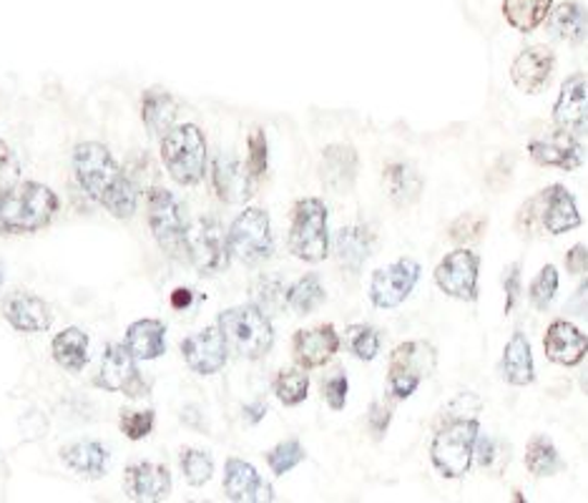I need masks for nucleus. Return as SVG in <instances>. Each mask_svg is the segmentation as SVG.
Returning a JSON list of instances; mask_svg holds the SVG:
<instances>
[{
  "mask_svg": "<svg viewBox=\"0 0 588 503\" xmlns=\"http://www.w3.org/2000/svg\"><path fill=\"white\" fill-rule=\"evenodd\" d=\"M73 171L91 200L111 212L116 219H131L136 212V187L113 161L109 148L98 142H84L73 152Z\"/></svg>",
  "mask_w": 588,
  "mask_h": 503,
  "instance_id": "1",
  "label": "nucleus"
},
{
  "mask_svg": "<svg viewBox=\"0 0 588 503\" xmlns=\"http://www.w3.org/2000/svg\"><path fill=\"white\" fill-rule=\"evenodd\" d=\"M61 209L51 187L21 181L0 192V235H31L48 227Z\"/></svg>",
  "mask_w": 588,
  "mask_h": 503,
  "instance_id": "2",
  "label": "nucleus"
},
{
  "mask_svg": "<svg viewBox=\"0 0 588 503\" xmlns=\"http://www.w3.org/2000/svg\"><path fill=\"white\" fill-rule=\"evenodd\" d=\"M518 227L526 235H566L571 229L581 227V214H578L576 196L566 187L553 184L528 200L518 212Z\"/></svg>",
  "mask_w": 588,
  "mask_h": 503,
  "instance_id": "3",
  "label": "nucleus"
},
{
  "mask_svg": "<svg viewBox=\"0 0 588 503\" xmlns=\"http://www.w3.org/2000/svg\"><path fill=\"white\" fill-rule=\"evenodd\" d=\"M217 327L225 335L227 348L239 358L260 360L267 356L275 345V330L262 308L242 304V308L225 310L217 320Z\"/></svg>",
  "mask_w": 588,
  "mask_h": 503,
  "instance_id": "4",
  "label": "nucleus"
},
{
  "mask_svg": "<svg viewBox=\"0 0 588 503\" xmlns=\"http://www.w3.org/2000/svg\"><path fill=\"white\" fill-rule=\"evenodd\" d=\"M161 159L171 179L194 187L206 171V139L194 123H177L161 139Z\"/></svg>",
  "mask_w": 588,
  "mask_h": 503,
  "instance_id": "5",
  "label": "nucleus"
},
{
  "mask_svg": "<svg viewBox=\"0 0 588 503\" xmlns=\"http://www.w3.org/2000/svg\"><path fill=\"white\" fill-rule=\"evenodd\" d=\"M478 431L476 418H455L437 431L433 445H430V458L445 478H460L470 471Z\"/></svg>",
  "mask_w": 588,
  "mask_h": 503,
  "instance_id": "6",
  "label": "nucleus"
},
{
  "mask_svg": "<svg viewBox=\"0 0 588 503\" xmlns=\"http://www.w3.org/2000/svg\"><path fill=\"white\" fill-rule=\"evenodd\" d=\"M289 252L302 262H322L329 252L327 232V207L322 200H300L292 212L289 227Z\"/></svg>",
  "mask_w": 588,
  "mask_h": 503,
  "instance_id": "7",
  "label": "nucleus"
},
{
  "mask_svg": "<svg viewBox=\"0 0 588 503\" xmlns=\"http://www.w3.org/2000/svg\"><path fill=\"white\" fill-rule=\"evenodd\" d=\"M437 366L435 348L425 340H410L397 345L391 356V375H387V385H391L393 398L405 400L418 391V385L425 378L433 375Z\"/></svg>",
  "mask_w": 588,
  "mask_h": 503,
  "instance_id": "8",
  "label": "nucleus"
},
{
  "mask_svg": "<svg viewBox=\"0 0 588 503\" xmlns=\"http://www.w3.org/2000/svg\"><path fill=\"white\" fill-rule=\"evenodd\" d=\"M229 252L244 265H260L275 252V237H272L269 214L260 207L244 209L231 221L229 229Z\"/></svg>",
  "mask_w": 588,
  "mask_h": 503,
  "instance_id": "9",
  "label": "nucleus"
},
{
  "mask_svg": "<svg viewBox=\"0 0 588 503\" xmlns=\"http://www.w3.org/2000/svg\"><path fill=\"white\" fill-rule=\"evenodd\" d=\"M148 225H152L154 239L164 252L173 260L187 258V221L181 204L164 187H154L148 192Z\"/></svg>",
  "mask_w": 588,
  "mask_h": 503,
  "instance_id": "10",
  "label": "nucleus"
},
{
  "mask_svg": "<svg viewBox=\"0 0 588 503\" xmlns=\"http://www.w3.org/2000/svg\"><path fill=\"white\" fill-rule=\"evenodd\" d=\"M187 258L206 277L219 275L229 267V237L217 219L204 217L187 229Z\"/></svg>",
  "mask_w": 588,
  "mask_h": 503,
  "instance_id": "11",
  "label": "nucleus"
},
{
  "mask_svg": "<svg viewBox=\"0 0 588 503\" xmlns=\"http://www.w3.org/2000/svg\"><path fill=\"white\" fill-rule=\"evenodd\" d=\"M96 385L109 393H123L129 398H141L148 393V387L141 378L136 368V358L131 356L127 343H111L106 345V352L101 358V368H98Z\"/></svg>",
  "mask_w": 588,
  "mask_h": 503,
  "instance_id": "12",
  "label": "nucleus"
},
{
  "mask_svg": "<svg viewBox=\"0 0 588 503\" xmlns=\"http://www.w3.org/2000/svg\"><path fill=\"white\" fill-rule=\"evenodd\" d=\"M420 279V265L416 260L403 258L395 265L377 270L370 283V300L380 310H393L403 304L416 290Z\"/></svg>",
  "mask_w": 588,
  "mask_h": 503,
  "instance_id": "13",
  "label": "nucleus"
},
{
  "mask_svg": "<svg viewBox=\"0 0 588 503\" xmlns=\"http://www.w3.org/2000/svg\"><path fill=\"white\" fill-rule=\"evenodd\" d=\"M478 270L480 258L470 250H455L435 270V283L441 290L455 300H478Z\"/></svg>",
  "mask_w": 588,
  "mask_h": 503,
  "instance_id": "14",
  "label": "nucleus"
},
{
  "mask_svg": "<svg viewBox=\"0 0 588 503\" xmlns=\"http://www.w3.org/2000/svg\"><path fill=\"white\" fill-rule=\"evenodd\" d=\"M553 121L561 131L588 136V73H576L563 81L559 101L553 106Z\"/></svg>",
  "mask_w": 588,
  "mask_h": 503,
  "instance_id": "15",
  "label": "nucleus"
},
{
  "mask_svg": "<svg viewBox=\"0 0 588 503\" xmlns=\"http://www.w3.org/2000/svg\"><path fill=\"white\" fill-rule=\"evenodd\" d=\"M181 356H184L187 366L199 375H217L221 368L227 366V340L219 327H204L202 333L189 335L181 343Z\"/></svg>",
  "mask_w": 588,
  "mask_h": 503,
  "instance_id": "16",
  "label": "nucleus"
},
{
  "mask_svg": "<svg viewBox=\"0 0 588 503\" xmlns=\"http://www.w3.org/2000/svg\"><path fill=\"white\" fill-rule=\"evenodd\" d=\"M528 156L541 167L576 171L586 159V148L578 142V136L568 134V131H556V134L533 139L528 144Z\"/></svg>",
  "mask_w": 588,
  "mask_h": 503,
  "instance_id": "17",
  "label": "nucleus"
},
{
  "mask_svg": "<svg viewBox=\"0 0 588 503\" xmlns=\"http://www.w3.org/2000/svg\"><path fill=\"white\" fill-rule=\"evenodd\" d=\"M212 181L214 192H217L219 200L227 204H242L254 194V177L250 175V169H247L237 156H231L227 152L214 159Z\"/></svg>",
  "mask_w": 588,
  "mask_h": 503,
  "instance_id": "18",
  "label": "nucleus"
},
{
  "mask_svg": "<svg viewBox=\"0 0 588 503\" xmlns=\"http://www.w3.org/2000/svg\"><path fill=\"white\" fill-rule=\"evenodd\" d=\"M543 350L545 358L559 362V366H578L588 356V335L566 320H556L545 330Z\"/></svg>",
  "mask_w": 588,
  "mask_h": 503,
  "instance_id": "19",
  "label": "nucleus"
},
{
  "mask_svg": "<svg viewBox=\"0 0 588 503\" xmlns=\"http://www.w3.org/2000/svg\"><path fill=\"white\" fill-rule=\"evenodd\" d=\"M556 59L545 46H531L518 53V59L511 65V81L526 94H538L553 76Z\"/></svg>",
  "mask_w": 588,
  "mask_h": 503,
  "instance_id": "20",
  "label": "nucleus"
},
{
  "mask_svg": "<svg viewBox=\"0 0 588 503\" xmlns=\"http://www.w3.org/2000/svg\"><path fill=\"white\" fill-rule=\"evenodd\" d=\"M337 350H339V335L333 325L300 330V333L295 335V360L297 366L304 370L322 368L327 360L335 358Z\"/></svg>",
  "mask_w": 588,
  "mask_h": 503,
  "instance_id": "21",
  "label": "nucleus"
},
{
  "mask_svg": "<svg viewBox=\"0 0 588 503\" xmlns=\"http://www.w3.org/2000/svg\"><path fill=\"white\" fill-rule=\"evenodd\" d=\"M225 493L229 501L237 503H260L272 501V489L262 481L252 464L242 458H229L225 466Z\"/></svg>",
  "mask_w": 588,
  "mask_h": 503,
  "instance_id": "22",
  "label": "nucleus"
},
{
  "mask_svg": "<svg viewBox=\"0 0 588 503\" xmlns=\"http://www.w3.org/2000/svg\"><path fill=\"white\" fill-rule=\"evenodd\" d=\"M358 169H360V159L352 146L333 144L322 152L320 177H322V184H325L327 189H333V192H347V189H352L355 179H358Z\"/></svg>",
  "mask_w": 588,
  "mask_h": 503,
  "instance_id": "23",
  "label": "nucleus"
},
{
  "mask_svg": "<svg viewBox=\"0 0 588 503\" xmlns=\"http://www.w3.org/2000/svg\"><path fill=\"white\" fill-rule=\"evenodd\" d=\"M5 320L11 323L19 333H44L51 327L53 312L48 304L36 295L19 292L5 302Z\"/></svg>",
  "mask_w": 588,
  "mask_h": 503,
  "instance_id": "24",
  "label": "nucleus"
},
{
  "mask_svg": "<svg viewBox=\"0 0 588 503\" xmlns=\"http://www.w3.org/2000/svg\"><path fill=\"white\" fill-rule=\"evenodd\" d=\"M127 493L134 501H164L171 493L167 466L136 464L127 471Z\"/></svg>",
  "mask_w": 588,
  "mask_h": 503,
  "instance_id": "25",
  "label": "nucleus"
},
{
  "mask_svg": "<svg viewBox=\"0 0 588 503\" xmlns=\"http://www.w3.org/2000/svg\"><path fill=\"white\" fill-rule=\"evenodd\" d=\"M503 381L511 385H531L536 381V368H533V352L531 343L524 333H516L505 345L503 350Z\"/></svg>",
  "mask_w": 588,
  "mask_h": 503,
  "instance_id": "26",
  "label": "nucleus"
},
{
  "mask_svg": "<svg viewBox=\"0 0 588 503\" xmlns=\"http://www.w3.org/2000/svg\"><path fill=\"white\" fill-rule=\"evenodd\" d=\"M127 348L136 360H156L167 350V327L159 320H139L129 327Z\"/></svg>",
  "mask_w": 588,
  "mask_h": 503,
  "instance_id": "27",
  "label": "nucleus"
},
{
  "mask_svg": "<svg viewBox=\"0 0 588 503\" xmlns=\"http://www.w3.org/2000/svg\"><path fill=\"white\" fill-rule=\"evenodd\" d=\"M63 464L84 478H101L109 468V451L96 441H81L63 448Z\"/></svg>",
  "mask_w": 588,
  "mask_h": 503,
  "instance_id": "28",
  "label": "nucleus"
},
{
  "mask_svg": "<svg viewBox=\"0 0 588 503\" xmlns=\"http://www.w3.org/2000/svg\"><path fill=\"white\" fill-rule=\"evenodd\" d=\"M179 104L177 98L161 88H152L144 94V104H141V117H144L146 129L156 136H164L169 129L177 127Z\"/></svg>",
  "mask_w": 588,
  "mask_h": 503,
  "instance_id": "29",
  "label": "nucleus"
},
{
  "mask_svg": "<svg viewBox=\"0 0 588 503\" xmlns=\"http://www.w3.org/2000/svg\"><path fill=\"white\" fill-rule=\"evenodd\" d=\"M53 360L69 373H81L88 362V335L79 327H65L53 337Z\"/></svg>",
  "mask_w": 588,
  "mask_h": 503,
  "instance_id": "30",
  "label": "nucleus"
},
{
  "mask_svg": "<svg viewBox=\"0 0 588 503\" xmlns=\"http://www.w3.org/2000/svg\"><path fill=\"white\" fill-rule=\"evenodd\" d=\"M372 242H375V237L368 227H345L339 229L335 250H337V260L339 265L347 267L350 272H358L364 260L372 254Z\"/></svg>",
  "mask_w": 588,
  "mask_h": 503,
  "instance_id": "31",
  "label": "nucleus"
},
{
  "mask_svg": "<svg viewBox=\"0 0 588 503\" xmlns=\"http://www.w3.org/2000/svg\"><path fill=\"white\" fill-rule=\"evenodd\" d=\"M588 31V11L578 3H561L549 13V33L563 44H581Z\"/></svg>",
  "mask_w": 588,
  "mask_h": 503,
  "instance_id": "32",
  "label": "nucleus"
},
{
  "mask_svg": "<svg viewBox=\"0 0 588 503\" xmlns=\"http://www.w3.org/2000/svg\"><path fill=\"white\" fill-rule=\"evenodd\" d=\"M385 189L391 194V200L400 207L420 200L422 192V177L412 164H391L385 169Z\"/></svg>",
  "mask_w": 588,
  "mask_h": 503,
  "instance_id": "33",
  "label": "nucleus"
},
{
  "mask_svg": "<svg viewBox=\"0 0 588 503\" xmlns=\"http://www.w3.org/2000/svg\"><path fill=\"white\" fill-rule=\"evenodd\" d=\"M553 0H503V15L513 28L531 33L549 19Z\"/></svg>",
  "mask_w": 588,
  "mask_h": 503,
  "instance_id": "34",
  "label": "nucleus"
},
{
  "mask_svg": "<svg viewBox=\"0 0 588 503\" xmlns=\"http://www.w3.org/2000/svg\"><path fill=\"white\" fill-rule=\"evenodd\" d=\"M322 302H325V287L317 275H304L287 290V304L297 315H310Z\"/></svg>",
  "mask_w": 588,
  "mask_h": 503,
  "instance_id": "35",
  "label": "nucleus"
},
{
  "mask_svg": "<svg viewBox=\"0 0 588 503\" xmlns=\"http://www.w3.org/2000/svg\"><path fill=\"white\" fill-rule=\"evenodd\" d=\"M526 466L533 476H553L563 468V460L556 445L545 439V435H536L526 448Z\"/></svg>",
  "mask_w": 588,
  "mask_h": 503,
  "instance_id": "36",
  "label": "nucleus"
},
{
  "mask_svg": "<svg viewBox=\"0 0 588 503\" xmlns=\"http://www.w3.org/2000/svg\"><path fill=\"white\" fill-rule=\"evenodd\" d=\"M275 393L277 398L285 403V406H300V403L308 400L310 393V378L300 368H289L281 370L275 381Z\"/></svg>",
  "mask_w": 588,
  "mask_h": 503,
  "instance_id": "37",
  "label": "nucleus"
},
{
  "mask_svg": "<svg viewBox=\"0 0 588 503\" xmlns=\"http://www.w3.org/2000/svg\"><path fill=\"white\" fill-rule=\"evenodd\" d=\"M181 471H184L187 483L194 486V489H199V486H204V483L212 481L214 460L206 451L189 448V451H184V456H181Z\"/></svg>",
  "mask_w": 588,
  "mask_h": 503,
  "instance_id": "38",
  "label": "nucleus"
},
{
  "mask_svg": "<svg viewBox=\"0 0 588 503\" xmlns=\"http://www.w3.org/2000/svg\"><path fill=\"white\" fill-rule=\"evenodd\" d=\"M304 458H308V453H304L300 441H285L267 453V464L275 476L289 474L292 468L300 466Z\"/></svg>",
  "mask_w": 588,
  "mask_h": 503,
  "instance_id": "39",
  "label": "nucleus"
},
{
  "mask_svg": "<svg viewBox=\"0 0 588 503\" xmlns=\"http://www.w3.org/2000/svg\"><path fill=\"white\" fill-rule=\"evenodd\" d=\"M347 345H350L352 356L358 360H375L380 352V335L370 325H352L347 330Z\"/></svg>",
  "mask_w": 588,
  "mask_h": 503,
  "instance_id": "40",
  "label": "nucleus"
},
{
  "mask_svg": "<svg viewBox=\"0 0 588 503\" xmlns=\"http://www.w3.org/2000/svg\"><path fill=\"white\" fill-rule=\"evenodd\" d=\"M559 290V270L553 265H545L531 285V302L536 310H545Z\"/></svg>",
  "mask_w": 588,
  "mask_h": 503,
  "instance_id": "41",
  "label": "nucleus"
},
{
  "mask_svg": "<svg viewBox=\"0 0 588 503\" xmlns=\"http://www.w3.org/2000/svg\"><path fill=\"white\" fill-rule=\"evenodd\" d=\"M247 148H250V154H247V169H250V175L254 179L264 177V171L269 167V146L262 129L252 131L250 139H247Z\"/></svg>",
  "mask_w": 588,
  "mask_h": 503,
  "instance_id": "42",
  "label": "nucleus"
},
{
  "mask_svg": "<svg viewBox=\"0 0 588 503\" xmlns=\"http://www.w3.org/2000/svg\"><path fill=\"white\" fill-rule=\"evenodd\" d=\"M488 227V217H483V214H463V217H458L453 221V225L448 227V237L453 239V242H476V239L483 237Z\"/></svg>",
  "mask_w": 588,
  "mask_h": 503,
  "instance_id": "43",
  "label": "nucleus"
},
{
  "mask_svg": "<svg viewBox=\"0 0 588 503\" xmlns=\"http://www.w3.org/2000/svg\"><path fill=\"white\" fill-rule=\"evenodd\" d=\"M154 410H141V414H127L121 418V431L129 441H141L154 431Z\"/></svg>",
  "mask_w": 588,
  "mask_h": 503,
  "instance_id": "44",
  "label": "nucleus"
},
{
  "mask_svg": "<svg viewBox=\"0 0 588 503\" xmlns=\"http://www.w3.org/2000/svg\"><path fill=\"white\" fill-rule=\"evenodd\" d=\"M347 393H350V383H347V378L343 373H337L329 378V381H325V400L333 410L345 408Z\"/></svg>",
  "mask_w": 588,
  "mask_h": 503,
  "instance_id": "45",
  "label": "nucleus"
},
{
  "mask_svg": "<svg viewBox=\"0 0 588 503\" xmlns=\"http://www.w3.org/2000/svg\"><path fill=\"white\" fill-rule=\"evenodd\" d=\"M503 287H505V312H513L520 297V262H513V265L505 270Z\"/></svg>",
  "mask_w": 588,
  "mask_h": 503,
  "instance_id": "46",
  "label": "nucleus"
},
{
  "mask_svg": "<svg viewBox=\"0 0 588 503\" xmlns=\"http://www.w3.org/2000/svg\"><path fill=\"white\" fill-rule=\"evenodd\" d=\"M391 420H393L391 408L383 406V403H372V408L368 414V426L375 439H383V435L387 433V428H391Z\"/></svg>",
  "mask_w": 588,
  "mask_h": 503,
  "instance_id": "47",
  "label": "nucleus"
},
{
  "mask_svg": "<svg viewBox=\"0 0 588 503\" xmlns=\"http://www.w3.org/2000/svg\"><path fill=\"white\" fill-rule=\"evenodd\" d=\"M566 267L571 275H586L588 272V247L574 244L566 254Z\"/></svg>",
  "mask_w": 588,
  "mask_h": 503,
  "instance_id": "48",
  "label": "nucleus"
},
{
  "mask_svg": "<svg viewBox=\"0 0 588 503\" xmlns=\"http://www.w3.org/2000/svg\"><path fill=\"white\" fill-rule=\"evenodd\" d=\"M476 453H478V464L480 466H493V460H495V441L480 439V435H478Z\"/></svg>",
  "mask_w": 588,
  "mask_h": 503,
  "instance_id": "49",
  "label": "nucleus"
},
{
  "mask_svg": "<svg viewBox=\"0 0 588 503\" xmlns=\"http://www.w3.org/2000/svg\"><path fill=\"white\" fill-rule=\"evenodd\" d=\"M192 300H194L192 290H184V287L171 295V304H173V308H179V310H187L189 304H192Z\"/></svg>",
  "mask_w": 588,
  "mask_h": 503,
  "instance_id": "50",
  "label": "nucleus"
},
{
  "mask_svg": "<svg viewBox=\"0 0 588 503\" xmlns=\"http://www.w3.org/2000/svg\"><path fill=\"white\" fill-rule=\"evenodd\" d=\"M264 414H267V406H264V403H254V406L244 408V416H247V420H250V423H260Z\"/></svg>",
  "mask_w": 588,
  "mask_h": 503,
  "instance_id": "51",
  "label": "nucleus"
},
{
  "mask_svg": "<svg viewBox=\"0 0 588 503\" xmlns=\"http://www.w3.org/2000/svg\"><path fill=\"white\" fill-rule=\"evenodd\" d=\"M13 164V154H11V148H8L5 142H0V177L5 175L8 167H11Z\"/></svg>",
  "mask_w": 588,
  "mask_h": 503,
  "instance_id": "52",
  "label": "nucleus"
},
{
  "mask_svg": "<svg viewBox=\"0 0 588 503\" xmlns=\"http://www.w3.org/2000/svg\"><path fill=\"white\" fill-rule=\"evenodd\" d=\"M574 304H578L581 310H588V277L581 283V287H578V292L574 297Z\"/></svg>",
  "mask_w": 588,
  "mask_h": 503,
  "instance_id": "53",
  "label": "nucleus"
},
{
  "mask_svg": "<svg viewBox=\"0 0 588 503\" xmlns=\"http://www.w3.org/2000/svg\"><path fill=\"white\" fill-rule=\"evenodd\" d=\"M5 283V267H3V262H0V287H3Z\"/></svg>",
  "mask_w": 588,
  "mask_h": 503,
  "instance_id": "54",
  "label": "nucleus"
},
{
  "mask_svg": "<svg viewBox=\"0 0 588 503\" xmlns=\"http://www.w3.org/2000/svg\"><path fill=\"white\" fill-rule=\"evenodd\" d=\"M581 385H584V391L588 393V370H586V373L581 375Z\"/></svg>",
  "mask_w": 588,
  "mask_h": 503,
  "instance_id": "55",
  "label": "nucleus"
}]
</instances>
